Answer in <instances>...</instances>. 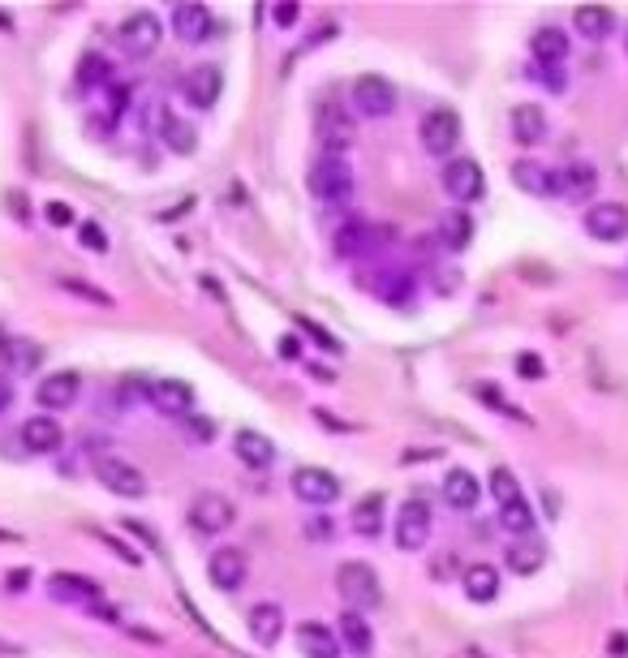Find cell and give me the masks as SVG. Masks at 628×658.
Masks as SVG:
<instances>
[{
	"label": "cell",
	"instance_id": "1",
	"mask_svg": "<svg viewBox=\"0 0 628 658\" xmlns=\"http://www.w3.org/2000/svg\"><path fill=\"white\" fill-rule=\"evenodd\" d=\"M306 185H310V194L319 198V203H345V198L353 194V173H349L345 155H327L323 151L319 160L310 164Z\"/></svg>",
	"mask_w": 628,
	"mask_h": 658
},
{
	"label": "cell",
	"instance_id": "2",
	"mask_svg": "<svg viewBox=\"0 0 628 658\" xmlns=\"http://www.w3.org/2000/svg\"><path fill=\"white\" fill-rule=\"evenodd\" d=\"M336 590L349 603V611H370V607H379V598H383L379 572L362 560H349V564L336 568Z\"/></svg>",
	"mask_w": 628,
	"mask_h": 658
},
{
	"label": "cell",
	"instance_id": "3",
	"mask_svg": "<svg viewBox=\"0 0 628 658\" xmlns=\"http://www.w3.org/2000/svg\"><path fill=\"white\" fill-rule=\"evenodd\" d=\"M349 104L358 117L383 121L396 112V87L383 74H362V78H353V87H349Z\"/></svg>",
	"mask_w": 628,
	"mask_h": 658
},
{
	"label": "cell",
	"instance_id": "4",
	"mask_svg": "<svg viewBox=\"0 0 628 658\" xmlns=\"http://www.w3.org/2000/svg\"><path fill=\"white\" fill-rule=\"evenodd\" d=\"M461 117L452 108H431L418 125V138H422V151L435 155V160H448V155L461 147Z\"/></svg>",
	"mask_w": 628,
	"mask_h": 658
},
{
	"label": "cell",
	"instance_id": "5",
	"mask_svg": "<svg viewBox=\"0 0 628 658\" xmlns=\"http://www.w3.org/2000/svg\"><path fill=\"white\" fill-rule=\"evenodd\" d=\"M117 39H121V48L134 56V61H142V56H151L155 48L164 44V22L155 18L151 9H134L130 18L121 22V31H117Z\"/></svg>",
	"mask_w": 628,
	"mask_h": 658
},
{
	"label": "cell",
	"instance_id": "6",
	"mask_svg": "<svg viewBox=\"0 0 628 658\" xmlns=\"http://www.w3.org/2000/svg\"><path fill=\"white\" fill-rule=\"evenodd\" d=\"M95 478L108 486L112 495L121 499H142L147 495V474L134 461H121V456H95Z\"/></svg>",
	"mask_w": 628,
	"mask_h": 658
},
{
	"label": "cell",
	"instance_id": "7",
	"mask_svg": "<svg viewBox=\"0 0 628 658\" xmlns=\"http://www.w3.org/2000/svg\"><path fill=\"white\" fill-rule=\"evenodd\" d=\"M431 529H435L431 504H426V499H405L401 512H396V547L422 551L426 542H431Z\"/></svg>",
	"mask_w": 628,
	"mask_h": 658
},
{
	"label": "cell",
	"instance_id": "8",
	"mask_svg": "<svg viewBox=\"0 0 628 658\" xmlns=\"http://www.w3.org/2000/svg\"><path fill=\"white\" fill-rule=\"evenodd\" d=\"M147 400L164 418H177V422L194 418V405H198V396L185 379H147Z\"/></svg>",
	"mask_w": 628,
	"mask_h": 658
},
{
	"label": "cell",
	"instance_id": "9",
	"mask_svg": "<svg viewBox=\"0 0 628 658\" xmlns=\"http://www.w3.org/2000/svg\"><path fill=\"white\" fill-rule=\"evenodd\" d=\"M444 190L456 198V203H478L482 190H487V177H482V164L469 160V155H456V160L444 164Z\"/></svg>",
	"mask_w": 628,
	"mask_h": 658
},
{
	"label": "cell",
	"instance_id": "10",
	"mask_svg": "<svg viewBox=\"0 0 628 658\" xmlns=\"http://www.w3.org/2000/svg\"><path fill=\"white\" fill-rule=\"evenodd\" d=\"M293 495L302 499V504L310 508H327L340 499V478L332 474V469H319V465H302L293 474Z\"/></svg>",
	"mask_w": 628,
	"mask_h": 658
},
{
	"label": "cell",
	"instance_id": "11",
	"mask_svg": "<svg viewBox=\"0 0 628 658\" xmlns=\"http://www.w3.org/2000/svg\"><path fill=\"white\" fill-rule=\"evenodd\" d=\"M233 521H237V508L220 491H203L190 504V525L198 534H224V529H233Z\"/></svg>",
	"mask_w": 628,
	"mask_h": 658
},
{
	"label": "cell",
	"instance_id": "12",
	"mask_svg": "<svg viewBox=\"0 0 628 658\" xmlns=\"http://www.w3.org/2000/svg\"><path fill=\"white\" fill-rule=\"evenodd\" d=\"M207 577L224 594L241 590L246 577H250V555L241 551V547H216V551H211V560H207Z\"/></svg>",
	"mask_w": 628,
	"mask_h": 658
},
{
	"label": "cell",
	"instance_id": "13",
	"mask_svg": "<svg viewBox=\"0 0 628 658\" xmlns=\"http://www.w3.org/2000/svg\"><path fill=\"white\" fill-rule=\"evenodd\" d=\"M48 594L56 598V603H65V607H99V603H104L99 581L82 577V572H52V577H48Z\"/></svg>",
	"mask_w": 628,
	"mask_h": 658
},
{
	"label": "cell",
	"instance_id": "14",
	"mask_svg": "<svg viewBox=\"0 0 628 658\" xmlns=\"http://www.w3.org/2000/svg\"><path fill=\"white\" fill-rule=\"evenodd\" d=\"M220 91H224V74H220V65H194L190 74H185V82H181L185 104L198 108V112L216 108V104H220Z\"/></svg>",
	"mask_w": 628,
	"mask_h": 658
},
{
	"label": "cell",
	"instance_id": "15",
	"mask_svg": "<svg viewBox=\"0 0 628 658\" xmlns=\"http://www.w3.org/2000/svg\"><path fill=\"white\" fill-rule=\"evenodd\" d=\"M78 392H82V375H78V370H56V375H44V379H39L35 400H39V405H44L48 413H65V409L78 400Z\"/></svg>",
	"mask_w": 628,
	"mask_h": 658
},
{
	"label": "cell",
	"instance_id": "16",
	"mask_svg": "<svg viewBox=\"0 0 628 658\" xmlns=\"http://www.w3.org/2000/svg\"><path fill=\"white\" fill-rule=\"evenodd\" d=\"M314 130H319L327 155H345V147L353 142V117L340 104H319V117H314Z\"/></svg>",
	"mask_w": 628,
	"mask_h": 658
},
{
	"label": "cell",
	"instance_id": "17",
	"mask_svg": "<svg viewBox=\"0 0 628 658\" xmlns=\"http://www.w3.org/2000/svg\"><path fill=\"white\" fill-rule=\"evenodd\" d=\"M585 233H590L594 241H624L628 237V207L624 203L585 207Z\"/></svg>",
	"mask_w": 628,
	"mask_h": 658
},
{
	"label": "cell",
	"instance_id": "18",
	"mask_svg": "<svg viewBox=\"0 0 628 658\" xmlns=\"http://www.w3.org/2000/svg\"><path fill=\"white\" fill-rule=\"evenodd\" d=\"M151 134L164 142L168 151H177V155H194V147H198V134H194V125H185L177 112H168L164 104L160 108H151Z\"/></svg>",
	"mask_w": 628,
	"mask_h": 658
},
{
	"label": "cell",
	"instance_id": "19",
	"mask_svg": "<svg viewBox=\"0 0 628 658\" xmlns=\"http://www.w3.org/2000/svg\"><path fill=\"white\" fill-rule=\"evenodd\" d=\"M22 443H26V452H35V456H52V452H61L65 431L52 413H35V418L22 422Z\"/></svg>",
	"mask_w": 628,
	"mask_h": 658
},
{
	"label": "cell",
	"instance_id": "20",
	"mask_svg": "<svg viewBox=\"0 0 628 658\" xmlns=\"http://www.w3.org/2000/svg\"><path fill=\"white\" fill-rule=\"evenodd\" d=\"M508 125H512V142H521V147H538V142H547V134H551L547 112L538 104H517Z\"/></svg>",
	"mask_w": 628,
	"mask_h": 658
},
{
	"label": "cell",
	"instance_id": "21",
	"mask_svg": "<svg viewBox=\"0 0 628 658\" xmlns=\"http://www.w3.org/2000/svg\"><path fill=\"white\" fill-rule=\"evenodd\" d=\"M211 26H216V18H211V9L198 5V0H185V5L173 9V31H177L181 44H198V39H207Z\"/></svg>",
	"mask_w": 628,
	"mask_h": 658
},
{
	"label": "cell",
	"instance_id": "22",
	"mask_svg": "<svg viewBox=\"0 0 628 658\" xmlns=\"http://www.w3.org/2000/svg\"><path fill=\"white\" fill-rule=\"evenodd\" d=\"M439 491H444L448 508L469 512V508H478V499H482V482L469 474V469H448L444 482H439Z\"/></svg>",
	"mask_w": 628,
	"mask_h": 658
},
{
	"label": "cell",
	"instance_id": "23",
	"mask_svg": "<svg viewBox=\"0 0 628 658\" xmlns=\"http://www.w3.org/2000/svg\"><path fill=\"white\" fill-rule=\"evenodd\" d=\"M233 452H237V461L250 465V469H271V465H276V443H271V435L250 431V426L233 435Z\"/></svg>",
	"mask_w": 628,
	"mask_h": 658
},
{
	"label": "cell",
	"instance_id": "24",
	"mask_svg": "<svg viewBox=\"0 0 628 658\" xmlns=\"http://www.w3.org/2000/svg\"><path fill=\"white\" fill-rule=\"evenodd\" d=\"M388 499H383L379 491H370V495H362L358 504H353V512H349V525H353V534L358 538H379L383 534V525H388Z\"/></svg>",
	"mask_w": 628,
	"mask_h": 658
},
{
	"label": "cell",
	"instance_id": "25",
	"mask_svg": "<svg viewBox=\"0 0 628 658\" xmlns=\"http://www.w3.org/2000/svg\"><path fill=\"white\" fill-rule=\"evenodd\" d=\"M530 52H534V61L542 69H547V65H564L568 52H573V39H568L560 26H538V31L530 35Z\"/></svg>",
	"mask_w": 628,
	"mask_h": 658
},
{
	"label": "cell",
	"instance_id": "26",
	"mask_svg": "<svg viewBox=\"0 0 628 658\" xmlns=\"http://www.w3.org/2000/svg\"><path fill=\"white\" fill-rule=\"evenodd\" d=\"M246 628H250V637L259 641V646H276V641L284 637V611H280V603H254L250 615H246Z\"/></svg>",
	"mask_w": 628,
	"mask_h": 658
},
{
	"label": "cell",
	"instance_id": "27",
	"mask_svg": "<svg viewBox=\"0 0 628 658\" xmlns=\"http://www.w3.org/2000/svg\"><path fill=\"white\" fill-rule=\"evenodd\" d=\"M512 181H517L525 194H534V198L560 194V173H551V168H542L534 160H517V164H512Z\"/></svg>",
	"mask_w": 628,
	"mask_h": 658
},
{
	"label": "cell",
	"instance_id": "28",
	"mask_svg": "<svg viewBox=\"0 0 628 658\" xmlns=\"http://www.w3.org/2000/svg\"><path fill=\"white\" fill-rule=\"evenodd\" d=\"M340 646L358 658L375 654V633H370V620L362 611H340Z\"/></svg>",
	"mask_w": 628,
	"mask_h": 658
},
{
	"label": "cell",
	"instance_id": "29",
	"mask_svg": "<svg viewBox=\"0 0 628 658\" xmlns=\"http://www.w3.org/2000/svg\"><path fill=\"white\" fill-rule=\"evenodd\" d=\"M461 585H465V598L469 603H495L499 598V568L495 564H469L461 572Z\"/></svg>",
	"mask_w": 628,
	"mask_h": 658
},
{
	"label": "cell",
	"instance_id": "30",
	"mask_svg": "<svg viewBox=\"0 0 628 658\" xmlns=\"http://www.w3.org/2000/svg\"><path fill=\"white\" fill-rule=\"evenodd\" d=\"M573 26H577V35L590 39V44H603V39L616 35V13L607 5H581L573 13Z\"/></svg>",
	"mask_w": 628,
	"mask_h": 658
},
{
	"label": "cell",
	"instance_id": "31",
	"mask_svg": "<svg viewBox=\"0 0 628 658\" xmlns=\"http://www.w3.org/2000/svg\"><path fill=\"white\" fill-rule=\"evenodd\" d=\"M297 646L306 658H340V637L327 624H297Z\"/></svg>",
	"mask_w": 628,
	"mask_h": 658
},
{
	"label": "cell",
	"instance_id": "32",
	"mask_svg": "<svg viewBox=\"0 0 628 658\" xmlns=\"http://www.w3.org/2000/svg\"><path fill=\"white\" fill-rule=\"evenodd\" d=\"M375 246H379V228L366 220H353L336 233V254H345V259H358V254L375 250Z\"/></svg>",
	"mask_w": 628,
	"mask_h": 658
},
{
	"label": "cell",
	"instance_id": "33",
	"mask_svg": "<svg viewBox=\"0 0 628 658\" xmlns=\"http://www.w3.org/2000/svg\"><path fill=\"white\" fill-rule=\"evenodd\" d=\"M594 190H598V168L594 164L577 160V164L560 168V194H568V198H590Z\"/></svg>",
	"mask_w": 628,
	"mask_h": 658
},
{
	"label": "cell",
	"instance_id": "34",
	"mask_svg": "<svg viewBox=\"0 0 628 658\" xmlns=\"http://www.w3.org/2000/svg\"><path fill=\"white\" fill-rule=\"evenodd\" d=\"M542 560H547V547H542L538 538H521L508 547V568L517 572V577H534L542 568Z\"/></svg>",
	"mask_w": 628,
	"mask_h": 658
},
{
	"label": "cell",
	"instance_id": "35",
	"mask_svg": "<svg viewBox=\"0 0 628 658\" xmlns=\"http://www.w3.org/2000/svg\"><path fill=\"white\" fill-rule=\"evenodd\" d=\"M499 525L508 529V534H517V538H530L534 534V508H530V499H517V504H508V508H499Z\"/></svg>",
	"mask_w": 628,
	"mask_h": 658
},
{
	"label": "cell",
	"instance_id": "36",
	"mask_svg": "<svg viewBox=\"0 0 628 658\" xmlns=\"http://www.w3.org/2000/svg\"><path fill=\"white\" fill-rule=\"evenodd\" d=\"M487 486H491V495H495V504H499V508H508V504H517V499H525V495H521L517 474H512V469H504V465L491 469Z\"/></svg>",
	"mask_w": 628,
	"mask_h": 658
},
{
	"label": "cell",
	"instance_id": "37",
	"mask_svg": "<svg viewBox=\"0 0 628 658\" xmlns=\"http://www.w3.org/2000/svg\"><path fill=\"white\" fill-rule=\"evenodd\" d=\"M375 293L383 297V302H409V297H413V280L405 276V271H383V276L375 280Z\"/></svg>",
	"mask_w": 628,
	"mask_h": 658
},
{
	"label": "cell",
	"instance_id": "38",
	"mask_svg": "<svg viewBox=\"0 0 628 658\" xmlns=\"http://www.w3.org/2000/svg\"><path fill=\"white\" fill-rule=\"evenodd\" d=\"M439 233H444L448 250H465V246H469V237H474V220H469L465 211H452V216L444 220V228H439Z\"/></svg>",
	"mask_w": 628,
	"mask_h": 658
},
{
	"label": "cell",
	"instance_id": "39",
	"mask_svg": "<svg viewBox=\"0 0 628 658\" xmlns=\"http://www.w3.org/2000/svg\"><path fill=\"white\" fill-rule=\"evenodd\" d=\"M78 241H82V250H91V254H108V233H104V224H95V220H82L78 224Z\"/></svg>",
	"mask_w": 628,
	"mask_h": 658
},
{
	"label": "cell",
	"instance_id": "40",
	"mask_svg": "<svg viewBox=\"0 0 628 658\" xmlns=\"http://www.w3.org/2000/svg\"><path fill=\"white\" fill-rule=\"evenodd\" d=\"M61 289H65V293H74V297H87V302H95V306H112V293L95 289V284L78 280V276H61Z\"/></svg>",
	"mask_w": 628,
	"mask_h": 658
},
{
	"label": "cell",
	"instance_id": "41",
	"mask_svg": "<svg viewBox=\"0 0 628 658\" xmlns=\"http://www.w3.org/2000/svg\"><path fill=\"white\" fill-rule=\"evenodd\" d=\"M5 362L22 366V370H31V366H39V349L31 345V340H9V353H5Z\"/></svg>",
	"mask_w": 628,
	"mask_h": 658
},
{
	"label": "cell",
	"instance_id": "42",
	"mask_svg": "<svg viewBox=\"0 0 628 658\" xmlns=\"http://www.w3.org/2000/svg\"><path fill=\"white\" fill-rule=\"evenodd\" d=\"M474 392H478L482 400H487V405H491V409H499V413H504V418H517V422H530V413H521L517 405H508V400H504V396H499L495 388H487V383H478V388H474Z\"/></svg>",
	"mask_w": 628,
	"mask_h": 658
},
{
	"label": "cell",
	"instance_id": "43",
	"mask_svg": "<svg viewBox=\"0 0 628 658\" xmlns=\"http://www.w3.org/2000/svg\"><path fill=\"white\" fill-rule=\"evenodd\" d=\"M297 327H302V332L314 340V345H319L323 353H340V340L332 336V332H323V327L319 323H314V319H302V314H297Z\"/></svg>",
	"mask_w": 628,
	"mask_h": 658
},
{
	"label": "cell",
	"instance_id": "44",
	"mask_svg": "<svg viewBox=\"0 0 628 658\" xmlns=\"http://www.w3.org/2000/svg\"><path fill=\"white\" fill-rule=\"evenodd\" d=\"M44 216H48V224L52 228H69L78 216H74V207L69 203H61V198H52V203H44Z\"/></svg>",
	"mask_w": 628,
	"mask_h": 658
},
{
	"label": "cell",
	"instance_id": "45",
	"mask_svg": "<svg viewBox=\"0 0 628 658\" xmlns=\"http://www.w3.org/2000/svg\"><path fill=\"white\" fill-rule=\"evenodd\" d=\"M82 87H91V82H108V61H95V56H82V74H78Z\"/></svg>",
	"mask_w": 628,
	"mask_h": 658
},
{
	"label": "cell",
	"instance_id": "46",
	"mask_svg": "<svg viewBox=\"0 0 628 658\" xmlns=\"http://www.w3.org/2000/svg\"><path fill=\"white\" fill-rule=\"evenodd\" d=\"M95 534H99V542H108V547H112V551H117V555H121V560H125V564H138V560H142V555H138V551H130V547H125V542H121L117 534H108V529H95Z\"/></svg>",
	"mask_w": 628,
	"mask_h": 658
},
{
	"label": "cell",
	"instance_id": "47",
	"mask_svg": "<svg viewBox=\"0 0 628 658\" xmlns=\"http://www.w3.org/2000/svg\"><path fill=\"white\" fill-rule=\"evenodd\" d=\"M517 370H521V379H542V375H547L542 357H534V353H521V357H517Z\"/></svg>",
	"mask_w": 628,
	"mask_h": 658
},
{
	"label": "cell",
	"instance_id": "48",
	"mask_svg": "<svg viewBox=\"0 0 628 658\" xmlns=\"http://www.w3.org/2000/svg\"><path fill=\"white\" fill-rule=\"evenodd\" d=\"M271 18H276V26H284V31H289V26L302 18V5H293V0H284V5H276L271 9Z\"/></svg>",
	"mask_w": 628,
	"mask_h": 658
},
{
	"label": "cell",
	"instance_id": "49",
	"mask_svg": "<svg viewBox=\"0 0 628 658\" xmlns=\"http://www.w3.org/2000/svg\"><path fill=\"white\" fill-rule=\"evenodd\" d=\"M31 581H35L31 568H9V572H5V590H13V594H22Z\"/></svg>",
	"mask_w": 628,
	"mask_h": 658
},
{
	"label": "cell",
	"instance_id": "50",
	"mask_svg": "<svg viewBox=\"0 0 628 658\" xmlns=\"http://www.w3.org/2000/svg\"><path fill=\"white\" fill-rule=\"evenodd\" d=\"M538 69H542V65H538ZM538 78H542V82H547V87H551V91H564V87H568V78L560 74V65H547V69H542V74H538Z\"/></svg>",
	"mask_w": 628,
	"mask_h": 658
},
{
	"label": "cell",
	"instance_id": "51",
	"mask_svg": "<svg viewBox=\"0 0 628 658\" xmlns=\"http://www.w3.org/2000/svg\"><path fill=\"white\" fill-rule=\"evenodd\" d=\"M185 426H190L194 439H211V435H216V426H211L207 418H185Z\"/></svg>",
	"mask_w": 628,
	"mask_h": 658
},
{
	"label": "cell",
	"instance_id": "52",
	"mask_svg": "<svg viewBox=\"0 0 628 658\" xmlns=\"http://www.w3.org/2000/svg\"><path fill=\"white\" fill-rule=\"evenodd\" d=\"M9 405H13V379L0 375V413H9Z\"/></svg>",
	"mask_w": 628,
	"mask_h": 658
},
{
	"label": "cell",
	"instance_id": "53",
	"mask_svg": "<svg viewBox=\"0 0 628 658\" xmlns=\"http://www.w3.org/2000/svg\"><path fill=\"white\" fill-rule=\"evenodd\" d=\"M0 31H9V35H13V18H9V13H0Z\"/></svg>",
	"mask_w": 628,
	"mask_h": 658
},
{
	"label": "cell",
	"instance_id": "54",
	"mask_svg": "<svg viewBox=\"0 0 628 658\" xmlns=\"http://www.w3.org/2000/svg\"><path fill=\"white\" fill-rule=\"evenodd\" d=\"M0 542H22V538L13 534V529H0Z\"/></svg>",
	"mask_w": 628,
	"mask_h": 658
},
{
	"label": "cell",
	"instance_id": "55",
	"mask_svg": "<svg viewBox=\"0 0 628 658\" xmlns=\"http://www.w3.org/2000/svg\"><path fill=\"white\" fill-rule=\"evenodd\" d=\"M9 353V336H5V327H0V357Z\"/></svg>",
	"mask_w": 628,
	"mask_h": 658
},
{
	"label": "cell",
	"instance_id": "56",
	"mask_svg": "<svg viewBox=\"0 0 628 658\" xmlns=\"http://www.w3.org/2000/svg\"><path fill=\"white\" fill-rule=\"evenodd\" d=\"M0 654H18V646H9V641H0Z\"/></svg>",
	"mask_w": 628,
	"mask_h": 658
},
{
	"label": "cell",
	"instance_id": "57",
	"mask_svg": "<svg viewBox=\"0 0 628 658\" xmlns=\"http://www.w3.org/2000/svg\"><path fill=\"white\" fill-rule=\"evenodd\" d=\"M624 48H628V39H624Z\"/></svg>",
	"mask_w": 628,
	"mask_h": 658
}]
</instances>
